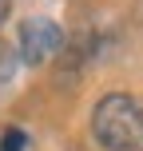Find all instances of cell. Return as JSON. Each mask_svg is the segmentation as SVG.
Instances as JSON below:
<instances>
[{"label":"cell","mask_w":143,"mask_h":151,"mask_svg":"<svg viewBox=\"0 0 143 151\" xmlns=\"http://www.w3.org/2000/svg\"><path fill=\"white\" fill-rule=\"evenodd\" d=\"M28 147V135H24L20 127H8L4 135H0V151H24Z\"/></svg>","instance_id":"3"},{"label":"cell","mask_w":143,"mask_h":151,"mask_svg":"<svg viewBox=\"0 0 143 151\" xmlns=\"http://www.w3.org/2000/svg\"><path fill=\"white\" fill-rule=\"evenodd\" d=\"M64 44V28L48 16H32L20 24V60L28 68H40L44 60H52Z\"/></svg>","instance_id":"2"},{"label":"cell","mask_w":143,"mask_h":151,"mask_svg":"<svg viewBox=\"0 0 143 151\" xmlns=\"http://www.w3.org/2000/svg\"><path fill=\"white\" fill-rule=\"evenodd\" d=\"M91 139L103 151H143V99L131 91H107L91 107Z\"/></svg>","instance_id":"1"}]
</instances>
